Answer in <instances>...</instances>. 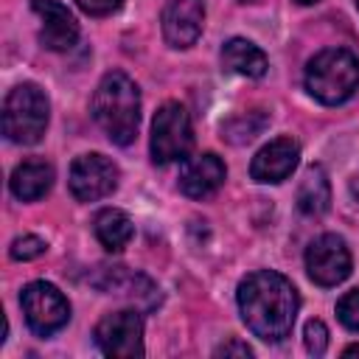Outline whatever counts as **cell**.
<instances>
[{
	"mask_svg": "<svg viewBox=\"0 0 359 359\" xmlns=\"http://www.w3.org/2000/svg\"><path fill=\"white\" fill-rule=\"evenodd\" d=\"M297 306V289L275 269H258L238 283L241 320L264 342H280L292 334Z\"/></svg>",
	"mask_w": 359,
	"mask_h": 359,
	"instance_id": "obj_1",
	"label": "cell"
},
{
	"mask_svg": "<svg viewBox=\"0 0 359 359\" xmlns=\"http://www.w3.org/2000/svg\"><path fill=\"white\" fill-rule=\"evenodd\" d=\"M93 118L112 143L129 146L135 140L140 126V90L123 70H112L98 81Z\"/></svg>",
	"mask_w": 359,
	"mask_h": 359,
	"instance_id": "obj_2",
	"label": "cell"
},
{
	"mask_svg": "<svg viewBox=\"0 0 359 359\" xmlns=\"http://www.w3.org/2000/svg\"><path fill=\"white\" fill-rule=\"evenodd\" d=\"M359 87V59L348 48H325L306 65V90L328 107L345 104Z\"/></svg>",
	"mask_w": 359,
	"mask_h": 359,
	"instance_id": "obj_3",
	"label": "cell"
},
{
	"mask_svg": "<svg viewBox=\"0 0 359 359\" xmlns=\"http://www.w3.org/2000/svg\"><path fill=\"white\" fill-rule=\"evenodd\" d=\"M48 112H50L48 95L36 84H31V81L17 84L6 95V104H3V132H6V137L11 143H20V146H34L45 135Z\"/></svg>",
	"mask_w": 359,
	"mask_h": 359,
	"instance_id": "obj_4",
	"label": "cell"
},
{
	"mask_svg": "<svg viewBox=\"0 0 359 359\" xmlns=\"http://www.w3.org/2000/svg\"><path fill=\"white\" fill-rule=\"evenodd\" d=\"M191 146H194V129L188 109L180 101H165L151 121V160L160 165L185 160Z\"/></svg>",
	"mask_w": 359,
	"mask_h": 359,
	"instance_id": "obj_5",
	"label": "cell"
},
{
	"mask_svg": "<svg viewBox=\"0 0 359 359\" xmlns=\"http://www.w3.org/2000/svg\"><path fill=\"white\" fill-rule=\"evenodd\" d=\"M20 303H22L25 323H28V328L36 337H50L59 328H65L67 320H70V303H67V297L53 283H48V280L28 283L22 289V294H20Z\"/></svg>",
	"mask_w": 359,
	"mask_h": 359,
	"instance_id": "obj_6",
	"label": "cell"
},
{
	"mask_svg": "<svg viewBox=\"0 0 359 359\" xmlns=\"http://www.w3.org/2000/svg\"><path fill=\"white\" fill-rule=\"evenodd\" d=\"M95 345L104 356L112 359H135L143 356V320L137 311H112L104 314L93 331Z\"/></svg>",
	"mask_w": 359,
	"mask_h": 359,
	"instance_id": "obj_7",
	"label": "cell"
},
{
	"mask_svg": "<svg viewBox=\"0 0 359 359\" xmlns=\"http://www.w3.org/2000/svg\"><path fill=\"white\" fill-rule=\"evenodd\" d=\"M118 180H121L118 165L109 157L95 154V151L76 157L70 165V177H67L70 194L79 202H95V199L109 196L118 188Z\"/></svg>",
	"mask_w": 359,
	"mask_h": 359,
	"instance_id": "obj_8",
	"label": "cell"
},
{
	"mask_svg": "<svg viewBox=\"0 0 359 359\" xmlns=\"http://www.w3.org/2000/svg\"><path fill=\"white\" fill-rule=\"evenodd\" d=\"M306 272L317 286H337L351 275V252L334 233L314 238L306 250Z\"/></svg>",
	"mask_w": 359,
	"mask_h": 359,
	"instance_id": "obj_9",
	"label": "cell"
},
{
	"mask_svg": "<svg viewBox=\"0 0 359 359\" xmlns=\"http://www.w3.org/2000/svg\"><path fill=\"white\" fill-rule=\"evenodd\" d=\"M205 25V0H165L163 36L171 48H191Z\"/></svg>",
	"mask_w": 359,
	"mask_h": 359,
	"instance_id": "obj_10",
	"label": "cell"
},
{
	"mask_svg": "<svg viewBox=\"0 0 359 359\" xmlns=\"http://www.w3.org/2000/svg\"><path fill=\"white\" fill-rule=\"evenodd\" d=\"M34 14L42 20L39 42L48 50H70L79 39V22L73 11L59 0H31Z\"/></svg>",
	"mask_w": 359,
	"mask_h": 359,
	"instance_id": "obj_11",
	"label": "cell"
},
{
	"mask_svg": "<svg viewBox=\"0 0 359 359\" xmlns=\"http://www.w3.org/2000/svg\"><path fill=\"white\" fill-rule=\"evenodd\" d=\"M300 160V146L292 137H275L269 140L250 163V177L255 182H283Z\"/></svg>",
	"mask_w": 359,
	"mask_h": 359,
	"instance_id": "obj_12",
	"label": "cell"
},
{
	"mask_svg": "<svg viewBox=\"0 0 359 359\" xmlns=\"http://www.w3.org/2000/svg\"><path fill=\"white\" fill-rule=\"evenodd\" d=\"M224 177H227L224 163L213 151H205V154H196V157L182 163L180 191L185 196H191V199H205V196H210V194H216L222 188Z\"/></svg>",
	"mask_w": 359,
	"mask_h": 359,
	"instance_id": "obj_13",
	"label": "cell"
},
{
	"mask_svg": "<svg viewBox=\"0 0 359 359\" xmlns=\"http://www.w3.org/2000/svg\"><path fill=\"white\" fill-rule=\"evenodd\" d=\"M222 67L227 73H236V76H244V79H261L269 67L266 62V53L252 45L250 39H241V36H233L222 45Z\"/></svg>",
	"mask_w": 359,
	"mask_h": 359,
	"instance_id": "obj_14",
	"label": "cell"
},
{
	"mask_svg": "<svg viewBox=\"0 0 359 359\" xmlns=\"http://www.w3.org/2000/svg\"><path fill=\"white\" fill-rule=\"evenodd\" d=\"M8 185L20 202H36L53 185V165L45 160H25L11 171Z\"/></svg>",
	"mask_w": 359,
	"mask_h": 359,
	"instance_id": "obj_15",
	"label": "cell"
},
{
	"mask_svg": "<svg viewBox=\"0 0 359 359\" xmlns=\"http://www.w3.org/2000/svg\"><path fill=\"white\" fill-rule=\"evenodd\" d=\"M93 230H95V238L101 241V247L109 252H121L135 236V224H132L129 213H123L118 208H104L95 216Z\"/></svg>",
	"mask_w": 359,
	"mask_h": 359,
	"instance_id": "obj_16",
	"label": "cell"
},
{
	"mask_svg": "<svg viewBox=\"0 0 359 359\" xmlns=\"http://www.w3.org/2000/svg\"><path fill=\"white\" fill-rule=\"evenodd\" d=\"M331 205V182L320 165H311L297 188V208L306 216H323Z\"/></svg>",
	"mask_w": 359,
	"mask_h": 359,
	"instance_id": "obj_17",
	"label": "cell"
},
{
	"mask_svg": "<svg viewBox=\"0 0 359 359\" xmlns=\"http://www.w3.org/2000/svg\"><path fill=\"white\" fill-rule=\"evenodd\" d=\"M266 126V115L261 112H247V115H236L233 121H227L222 126V137H227L230 143H247L255 135H261Z\"/></svg>",
	"mask_w": 359,
	"mask_h": 359,
	"instance_id": "obj_18",
	"label": "cell"
},
{
	"mask_svg": "<svg viewBox=\"0 0 359 359\" xmlns=\"http://www.w3.org/2000/svg\"><path fill=\"white\" fill-rule=\"evenodd\" d=\"M337 317L348 331H359V289H351L337 303Z\"/></svg>",
	"mask_w": 359,
	"mask_h": 359,
	"instance_id": "obj_19",
	"label": "cell"
},
{
	"mask_svg": "<svg viewBox=\"0 0 359 359\" xmlns=\"http://www.w3.org/2000/svg\"><path fill=\"white\" fill-rule=\"evenodd\" d=\"M48 250V244L39 236H20L11 241V258L14 261H34Z\"/></svg>",
	"mask_w": 359,
	"mask_h": 359,
	"instance_id": "obj_20",
	"label": "cell"
},
{
	"mask_svg": "<svg viewBox=\"0 0 359 359\" xmlns=\"http://www.w3.org/2000/svg\"><path fill=\"white\" fill-rule=\"evenodd\" d=\"M303 339H306V351L311 356H323L325 348H328V328L323 320H309L306 323V331H303Z\"/></svg>",
	"mask_w": 359,
	"mask_h": 359,
	"instance_id": "obj_21",
	"label": "cell"
},
{
	"mask_svg": "<svg viewBox=\"0 0 359 359\" xmlns=\"http://www.w3.org/2000/svg\"><path fill=\"white\" fill-rule=\"evenodd\" d=\"M76 3L90 17H107V14H112L123 6V0H76Z\"/></svg>",
	"mask_w": 359,
	"mask_h": 359,
	"instance_id": "obj_22",
	"label": "cell"
},
{
	"mask_svg": "<svg viewBox=\"0 0 359 359\" xmlns=\"http://www.w3.org/2000/svg\"><path fill=\"white\" fill-rule=\"evenodd\" d=\"M216 356H252V348L247 342L230 339V342H224V345L216 348Z\"/></svg>",
	"mask_w": 359,
	"mask_h": 359,
	"instance_id": "obj_23",
	"label": "cell"
},
{
	"mask_svg": "<svg viewBox=\"0 0 359 359\" xmlns=\"http://www.w3.org/2000/svg\"><path fill=\"white\" fill-rule=\"evenodd\" d=\"M348 191H351V199L359 205V177H353L351 180V185H348Z\"/></svg>",
	"mask_w": 359,
	"mask_h": 359,
	"instance_id": "obj_24",
	"label": "cell"
},
{
	"mask_svg": "<svg viewBox=\"0 0 359 359\" xmlns=\"http://www.w3.org/2000/svg\"><path fill=\"white\" fill-rule=\"evenodd\" d=\"M342 353H345V356H359V342H356V345H348Z\"/></svg>",
	"mask_w": 359,
	"mask_h": 359,
	"instance_id": "obj_25",
	"label": "cell"
},
{
	"mask_svg": "<svg viewBox=\"0 0 359 359\" xmlns=\"http://www.w3.org/2000/svg\"><path fill=\"white\" fill-rule=\"evenodd\" d=\"M294 3H300V6H311V3H317V0H294Z\"/></svg>",
	"mask_w": 359,
	"mask_h": 359,
	"instance_id": "obj_26",
	"label": "cell"
},
{
	"mask_svg": "<svg viewBox=\"0 0 359 359\" xmlns=\"http://www.w3.org/2000/svg\"><path fill=\"white\" fill-rule=\"evenodd\" d=\"M356 8H359V0H356Z\"/></svg>",
	"mask_w": 359,
	"mask_h": 359,
	"instance_id": "obj_27",
	"label": "cell"
},
{
	"mask_svg": "<svg viewBox=\"0 0 359 359\" xmlns=\"http://www.w3.org/2000/svg\"><path fill=\"white\" fill-rule=\"evenodd\" d=\"M244 3H247V0H244Z\"/></svg>",
	"mask_w": 359,
	"mask_h": 359,
	"instance_id": "obj_28",
	"label": "cell"
}]
</instances>
